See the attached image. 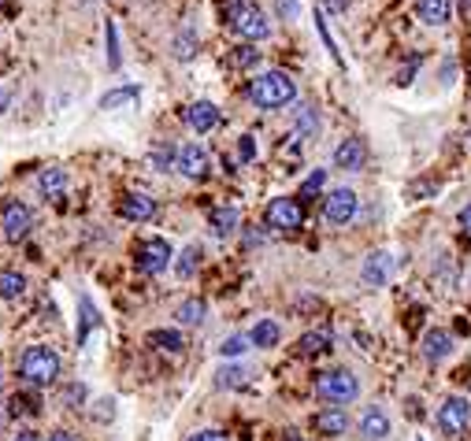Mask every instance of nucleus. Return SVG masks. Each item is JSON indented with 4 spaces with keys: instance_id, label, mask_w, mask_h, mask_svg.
I'll return each instance as SVG.
<instances>
[{
    "instance_id": "1",
    "label": "nucleus",
    "mask_w": 471,
    "mask_h": 441,
    "mask_svg": "<svg viewBox=\"0 0 471 441\" xmlns=\"http://www.w3.org/2000/svg\"><path fill=\"white\" fill-rule=\"evenodd\" d=\"M249 101L260 111H279V108L297 101V82L286 71H264L249 82Z\"/></svg>"
},
{
    "instance_id": "2",
    "label": "nucleus",
    "mask_w": 471,
    "mask_h": 441,
    "mask_svg": "<svg viewBox=\"0 0 471 441\" xmlns=\"http://www.w3.org/2000/svg\"><path fill=\"white\" fill-rule=\"evenodd\" d=\"M226 19H230L234 34L245 37L249 45L267 42V37H271V19L264 15V8H260V5H253V0H234L230 12H226Z\"/></svg>"
},
{
    "instance_id": "3",
    "label": "nucleus",
    "mask_w": 471,
    "mask_h": 441,
    "mask_svg": "<svg viewBox=\"0 0 471 441\" xmlns=\"http://www.w3.org/2000/svg\"><path fill=\"white\" fill-rule=\"evenodd\" d=\"M316 397L334 405V408H341V405H349V400L360 397V379L349 368H331V371L316 375Z\"/></svg>"
},
{
    "instance_id": "4",
    "label": "nucleus",
    "mask_w": 471,
    "mask_h": 441,
    "mask_svg": "<svg viewBox=\"0 0 471 441\" xmlns=\"http://www.w3.org/2000/svg\"><path fill=\"white\" fill-rule=\"evenodd\" d=\"M19 375L30 386H53L60 379V356L49 345H30L19 360Z\"/></svg>"
},
{
    "instance_id": "5",
    "label": "nucleus",
    "mask_w": 471,
    "mask_h": 441,
    "mask_svg": "<svg viewBox=\"0 0 471 441\" xmlns=\"http://www.w3.org/2000/svg\"><path fill=\"white\" fill-rule=\"evenodd\" d=\"M435 423H438L446 441H460L471 430V400L467 397H446L438 416H435Z\"/></svg>"
},
{
    "instance_id": "6",
    "label": "nucleus",
    "mask_w": 471,
    "mask_h": 441,
    "mask_svg": "<svg viewBox=\"0 0 471 441\" xmlns=\"http://www.w3.org/2000/svg\"><path fill=\"white\" fill-rule=\"evenodd\" d=\"M171 260H175V253L164 237H149V242H141L134 249V264H138L141 274H164L171 267Z\"/></svg>"
},
{
    "instance_id": "7",
    "label": "nucleus",
    "mask_w": 471,
    "mask_h": 441,
    "mask_svg": "<svg viewBox=\"0 0 471 441\" xmlns=\"http://www.w3.org/2000/svg\"><path fill=\"white\" fill-rule=\"evenodd\" d=\"M264 219H267L271 230H283V234L301 230V223H304V205H301V200H293V197H274L271 205H267V212H264Z\"/></svg>"
},
{
    "instance_id": "8",
    "label": "nucleus",
    "mask_w": 471,
    "mask_h": 441,
    "mask_svg": "<svg viewBox=\"0 0 471 441\" xmlns=\"http://www.w3.org/2000/svg\"><path fill=\"white\" fill-rule=\"evenodd\" d=\"M357 208H360V197L352 193L349 186L331 189V193H327V200H323V216H327V223H331V226H345V223H352Z\"/></svg>"
},
{
    "instance_id": "9",
    "label": "nucleus",
    "mask_w": 471,
    "mask_h": 441,
    "mask_svg": "<svg viewBox=\"0 0 471 441\" xmlns=\"http://www.w3.org/2000/svg\"><path fill=\"white\" fill-rule=\"evenodd\" d=\"M0 223H5L8 242H23V237L34 230V212L23 205V200H5V205H0Z\"/></svg>"
},
{
    "instance_id": "10",
    "label": "nucleus",
    "mask_w": 471,
    "mask_h": 441,
    "mask_svg": "<svg viewBox=\"0 0 471 441\" xmlns=\"http://www.w3.org/2000/svg\"><path fill=\"white\" fill-rule=\"evenodd\" d=\"M175 171L182 178H189V182H201L212 171V159H208V152L201 145H182L178 156H175Z\"/></svg>"
},
{
    "instance_id": "11",
    "label": "nucleus",
    "mask_w": 471,
    "mask_h": 441,
    "mask_svg": "<svg viewBox=\"0 0 471 441\" xmlns=\"http://www.w3.org/2000/svg\"><path fill=\"white\" fill-rule=\"evenodd\" d=\"M394 267H398V260H394V253H386V249H375L364 264H360V278L368 286H386L389 278H394Z\"/></svg>"
},
{
    "instance_id": "12",
    "label": "nucleus",
    "mask_w": 471,
    "mask_h": 441,
    "mask_svg": "<svg viewBox=\"0 0 471 441\" xmlns=\"http://www.w3.org/2000/svg\"><path fill=\"white\" fill-rule=\"evenodd\" d=\"M331 164H334L338 171H360V168L368 164V145H364L360 138H345V141L334 149Z\"/></svg>"
},
{
    "instance_id": "13",
    "label": "nucleus",
    "mask_w": 471,
    "mask_h": 441,
    "mask_svg": "<svg viewBox=\"0 0 471 441\" xmlns=\"http://www.w3.org/2000/svg\"><path fill=\"white\" fill-rule=\"evenodd\" d=\"M219 108L212 104V101H197V104H189L186 108V127L193 130V134H212L216 127H219Z\"/></svg>"
},
{
    "instance_id": "14",
    "label": "nucleus",
    "mask_w": 471,
    "mask_h": 441,
    "mask_svg": "<svg viewBox=\"0 0 471 441\" xmlns=\"http://www.w3.org/2000/svg\"><path fill=\"white\" fill-rule=\"evenodd\" d=\"M389 430H394V423H389V412L382 405L364 408V416H360V437L364 441H386Z\"/></svg>"
},
{
    "instance_id": "15",
    "label": "nucleus",
    "mask_w": 471,
    "mask_h": 441,
    "mask_svg": "<svg viewBox=\"0 0 471 441\" xmlns=\"http://www.w3.org/2000/svg\"><path fill=\"white\" fill-rule=\"evenodd\" d=\"M120 216H123L127 223H149V219L156 216V200L145 197V193H127V197L120 200Z\"/></svg>"
},
{
    "instance_id": "16",
    "label": "nucleus",
    "mask_w": 471,
    "mask_h": 441,
    "mask_svg": "<svg viewBox=\"0 0 471 441\" xmlns=\"http://www.w3.org/2000/svg\"><path fill=\"white\" fill-rule=\"evenodd\" d=\"M453 334L449 331H442V327H435V331H427L423 334V341H419V349H423V356L430 360V364H438V360H446L449 352H453Z\"/></svg>"
},
{
    "instance_id": "17",
    "label": "nucleus",
    "mask_w": 471,
    "mask_h": 441,
    "mask_svg": "<svg viewBox=\"0 0 471 441\" xmlns=\"http://www.w3.org/2000/svg\"><path fill=\"white\" fill-rule=\"evenodd\" d=\"M238 226H242V212H238V208L223 205V208H212V212H208V230H212L216 237H230Z\"/></svg>"
},
{
    "instance_id": "18",
    "label": "nucleus",
    "mask_w": 471,
    "mask_h": 441,
    "mask_svg": "<svg viewBox=\"0 0 471 441\" xmlns=\"http://www.w3.org/2000/svg\"><path fill=\"white\" fill-rule=\"evenodd\" d=\"M316 430L323 434V437H338V434H345L349 430V416H345V408H323V412H316Z\"/></svg>"
},
{
    "instance_id": "19",
    "label": "nucleus",
    "mask_w": 471,
    "mask_h": 441,
    "mask_svg": "<svg viewBox=\"0 0 471 441\" xmlns=\"http://www.w3.org/2000/svg\"><path fill=\"white\" fill-rule=\"evenodd\" d=\"M453 15V0H419V19L427 26H446Z\"/></svg>"
},
{
    "instance_id": "20",
    "label": "nucleus",
    "mask_w": 471,
    "mask_h": 441,
    "mask_svg": "<svg viewBox=\"0 0 471 441\" xmlns=\"http://www.w3.org/2000/svg\"><path fill=\"white\" fill-rule=\"evenodd\" d=\"M331 345H334L331 331H308L297 338V356H323Z\"/></svg>"
},
{
    "instance_id": "21",
    "label": "nucleus",
    "mask_w": 471,
    "mask_h": 441,
    "mask_svg": "<svg viewBox=\"0 0 471 441\" xmlns=\"http://www.w3.org/2000/svg\"><path fill=\"white\" fill-rule=\"evenodd\" d=\"M175 319H178L182 327H201L205 319H208V304H205L201 297H189V301H182V304H178Z\"/></svg>"
},
{
    "instance_id": "22",
    "label": "nucleus",
    "mask_w": 471,
    "mask_h": 441,
    "mask_svg": "<svg viewBox=\"0 0 471 441\" xmlns=\"http://www.w3.org/2000/svg\"><path fill=\"white\" fill-rule=\"evenodd\" d=\"M279 338H283V327L274 323V319H260V323L249 331V341H253L256 349H271V345H279Z\"/></svg>"
},
{
    "instance_id": "23",
    "label": "nucleus",
    "mask_w": 471,
    "mask_h": 441,
    "mask_svg": "<svg viewBox=\"0 0 471 441\" xmlns=\"http://www.w3.org/2000/svg\"><path fill=\"white\" fill-rule=\"evenodd\" d=\"M201 260H205V249H201V245H186L182 256L175 260V274H178V278H193V274H197V267H201Z\"/></svg>"
},
{
    "instance_id": "24",
    "label": "nucleus",
    "mask_w": 471,
    "mask_h": 441,
    "mask_svg": "<svg viewBox=\"0 0 471 441\" xmlns=\"http://www.w3.org/2000/svg\"><path fill=\"white\" fill-rule=\"evenodd\" d=\"M26 293V278L19 271H0V301H19Z\"/></svg>"
},
{
    "instance_id": "25",
    "label": "nucleus",
    "mask_w": 471,
    "mask_h": 441,
    "mask_svg": "<svg viewBox=\"0 0 471 441\" xmlns=\"http://www.w3.org/2000/svg\"><path fill=\"white\" fill-rule=\"evenodd\" d=\"M293 130H297V138H312L320 130V111L312 104H301L297 115H293Z\"/></svg>"
},
{
    "instance_id": "26",
    "label": "nucleus",
    "mask_w": 471,
    "mask_h": 441,
    "mask_svg": "<svg viewBox=\"0 0 471 441\" xmlns=\"http://www.w3.org/2000/svg\"><path fill=\"white\" fill-rule=\"evenodd\" d=\"M63 186H67V171L63 168H45L42 175H37V189H42L45 197L63 193Z\"/></svg>"
},
{
    "instance_id": "27",
    "label": "nucleus",
    "mask_w": 471,
    "mask_h": 441,
    "mask_svg": "<svg viewBox=\"0 0 471 441\" xmlns=\"http://www.w3.org/2000/svg\"><path fill=\"white\" fill-rule=\"evenodd\" d=\"M138 97H141L138 86H120V90H111V93L101 97V108H104V111H115V108H123V104H134Z\"/></svg>"
},
{
    "instance_id": "28",
    "label": "nucleus",
    "mask_w": 471,
    "mask_h": 441,
    "mask_svg": "<svg viewBox=\"0 0 471 441\" xmlns=\"http://www.w3.org/2000/svg\"><path fill=\"white\" fill-rule=\"evenodd\" d=\"M149 345L160 349V352H182V349H186V341H182L178 331H152V334H149Z\"/></svg>"
},
{
    "instance_id": "29",
    "label": "nucleus",
    "mask_w": 471,
    "mask_h": 441,
    "mask_svg": "<svg viewBox=\"0 0 471 441\" xmlns=\"http://www.w3.org/2000/svg\"><path fill=\"white\" fill-rule=\"evenodd\" d=\"M245 379H249V368H242V364L216 371V386H219V389H238V386H245Z\"/></svg>"
},
{
    "instance_id": "30",
    "label": "nucleus",
    "mask_w": 471,
    "mask_h": 441,
    "mask_svg": "<svg viewBox=\"0 0 471 441\" xmlns=\"http://www.w3.org/2000/svg\"><path fill=\"white\" fill-rule=\"evenodd\" d=\"M249 334H230V338H223V345H219V356L223 360H238V356H245L249 352Z\"/></svg>"
},
{
    "instance_id": "31",
    "label": "nucleus",
    "mask_w": 471,
    "mask_h": 441,
    "mask_svg": "<svg viewBox=\"0 0 471 441\" xmlns=\"http://www.w3.org/2000/svg\"><path fill=\"white\" fill-rule=\"evenodd\" d=\"M197 56V37L193 34H178L175 37V60H193Z\"/></svg>"
},
{
    "instance_id": "32",
    "label": "nucleus",
    "mask_w": 471,
    "mask_h": 441,
    "mask_svg": "<svg viewBox=\"0 0 471 441\" xmlns=\"http://www.w3.org/2000/svg\"><path fill=\"white\" fill-rule=\"evenodd\" d=\"M327 186V171H312L304 182H301V197L297 200H308V197H316L320 189Z\"/></svg>"
},
{
    "instance_id": "33",
    "label": "nucleus",
    "mask_w": 471,
    "mask_h": 441,
    "mask_svg": "<svg viewBox=\"0 0 471 441\" xmlns=\"http://www.w3.org/2000/svg\"><path fill=\"white\" fill-rule=\"evenodd\" d=\"M230 60H234V67H256V63H260V53H256V45H238Z\"/></svg>"
},
{
    "instance_id": "34",
    "label": "nucleus",
    "mask_w": 471,
    "mask_h": 441,
    "mask_svg": "<svg viewBox=\"0 0 471 441\" xmlns=\"http://www.w3.org/2000/svg\"><path fill=\"white\" fill-rule=\"evenodd\" d=\"M82 315H86V323H82V331H78V341H86V338H90V331L97 327V312H93L90 297H82Z\"/></svg>"
},
{
    "instance_id": "35",
    "label": "nucleus",
    "mask_w": 471,
    "mask_h": 441,
    "mask_svg": "<svg viewBox=\"0 0 471 441\" xmlns=\"http://www.w3.org/2000/svg\"><path fill=\"white\" fill-rule=\"evenodd\" d=\"M104 37H108V67L115 71V67H120V42H115V23H108Z\"/></svg>"
},
{
    "instance_id": "36",
    "label": "nucleus",
    "mask_w": 471,
    "mask_h": 441,
    "mask_svg": "<svg viewBox=\"0 0 471 441\" xmlns=\"http://www.w3.org/2000/svg\"><path fill=\"white\" fill-rule=\"evenodd\" d=\"M82 397H86V386H67V393H63L67 405H82Z\"/></svg>"
},
{
    "instance_id": "37",
    "label": "nucleus",
    "mask_w": 471,
    "mask_h": 441,
    "mask_svg": "<svg viewBox=\"0 0 471 441\" xmlns=\"http://www.w3.org/2000/svg\"><path fill=\"white\" fill-rule=\"evenodd\" d=\"M238 156H242V164H249V159L256 156V145H253V138H242V145H238Z\"/></svg>"
},
{
    "instance_id": "38",
    "label": "nucleus",
    "mask_w": 471,
    "mask_h": 441,
    "mask_svg": "<svg viewBox=\"0 0 471 441\" xmlns=\"http://www.w3.org/2000/svg\"><path fill=\"white\" fill-rule=\"evenodd\" d=\"M186 441H226V434H219V430H197V434L186 437Z\"/></svg>"
},
{
    "instance_id": "39",
    "label": "nucleus",
    "mask_w": 471,
    "mask_h": 441,
    "mask_svg": "<svg viewBox=\"0 0 471 441\" xmlns=\"http://www.w3.org/2000/svg\"><path fill=\"white\" fill-rule=\"evenodd\" d=\"M349 5H352V0H323V8H327L331 15H341Z\"/></svg>"
},
{
    "instance_id": "40",
    "label": "nucleus",
    "mask_w": 471,
    "mask_h": 441,
    "mask_svg": "<svg viewBox=\"0 0 471 441\" xmlns=\"http://www.w3.org/2000/svg\"><path fill=\"white\" fill-rule=\"evenodd\" d=\"M279 15H283V19H293V15H297V5H293V0H279Z\"/></svg>"
},
{
    "instance_id": "41",
    "label": "nucleus",
    "mask_w": 471,
    "mask_h": 441,
    "mask_svg": "<svg viewBox=\"0 0 471 441\" xmlns=\"http://www.w3.org/2000/svg\"><path fill=\"white\" fill-rule=\"evenodd\" d=\"M430 193H438L435 182H423V186H412V197H430Z\"/></svg>"
},
{
    "instance_id": "42",
    "label": "nucleus",
    "mask_w": 471,
    "mask_h": 441,
    "mask_svg": "<svg viewBox=\"0 0 471 441\" xmlns=\"http://www.w3.org/2000/svg\"><path fill=\"white\" fill-rule=\"evenodd\" d=\"M460 226H464L467 234H471V200H467V205L460 208Z\"/></svg>"
},
{
    "instance_id": "43",
    "label": "nucleus",
    "mask_w": 471,
    "mask_h": 441,
    "mask_svg": "<svg viewBox=\"0 0 471 441\" xmlns=\"http://www.w3.org/2000/svg\"><path fill=\"white\" fill-rule=\"evenodd\" d=\"M8 104H12V90H8V86H0V115L8 111Z\"/></svg>"
},
{
    "instance_id": "44",
    "label": "nucleus",
    "mask_w": 471,
    "mask_h": 441,
    "mask_svg": "<svg viewBox=\"0 0 471 441\" xmlns=\"http://www.w3.org/2000/svg\"><path fill=\"white\" fill-rule=\"evenodd\" d=\"M12 441H42V434H34V430H19Z\"/></svg>"
},
{
    "instance_id": "45",
    "label": "nucleus",
    "mask_w": 471,
    "mask_h": 441,
    "mask_svg": "<svg viewBox=\"0 0 471 441\" xmlns=\"http://www.w3.org/2000/svg\"><path fill=\"white\" fill-rule=\"evenodd\" d=\"M49 441H78V437H74V434H67V430H56Z\"/></svg>"
},
{
    "instance_id": "46",
    "label": "nucleus",
    "mask_w": 471,
    "mask_h": 441,
    "mask_svg": "<svg viewBox=\"0 0 471 441\" xmlns=\"http://www.w3.org/2000/svg\"><path fill=\"white\" fill-rule=\"evenodd\" d=\"M283 441H304V437H301L297 430H290V434H283Z\"/></svg>"
},
{
    "instance_id": "47",
    "label": "nucleus",
    "mask_w": 471,
    "mask_h": 441,
    "mask_svg": "<svg viewBox=\"0 0 471 441\" xmlns=\"http://www.w3.org/2000/svg\"><path fill=\"white\" fill-rule=\"evenodd\" d=\"M0 393H5V368H0Z\"/></svg>"
}]
</instances>
